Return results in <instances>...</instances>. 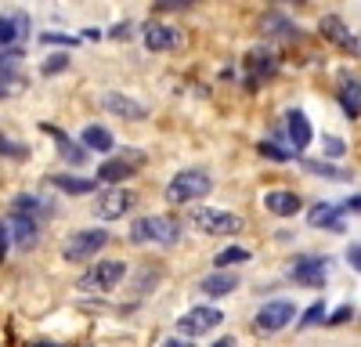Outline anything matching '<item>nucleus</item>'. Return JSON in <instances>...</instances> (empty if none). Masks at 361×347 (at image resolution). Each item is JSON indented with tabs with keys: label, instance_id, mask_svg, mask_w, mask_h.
Here are the masks:
<instances>
[{
	"label": "nucleus",
	"instance_id": "nucleus-1",
	"mask_svg": "<svg viewBox=\"0 0 361 347\" xmlns=\"http://www.w3.org/2000/svg\"><path fill=\"white\" fill-rule=\"evenodd\" d=\"M209 188H214V178H209L206 170H180L173 174V181L166 185V202H173V207H185V202H195L202 195H209Z\"/></svg>",
	"mask_w": 361,
	"mask_h": 347
},
{
	"label": "nucleus",
	"instance_id": "nucleus-2",
	"mask_svg": "<svg viewBox=\"0 0 361 347\" xmlns=\"http://www.w3.org/2000/svg\"><path fill=\"white\" fill-rule=\"evenodd\" d=\"M180 239V221H173V217H159V214H152V217H137L134 224H130V243H156V246H173Z\"/></svg>",
	"mask_w": 361,
	"mask_h": 347
},
{
	"label": "nucleus",
	"instance_id": "nucleus-3",
	"mask_svg": "<svg viewBox=\"0 0 361 347\" xmlns=\"http://www.w3.org/2000/svg\"><path fill=\"white\" fill-rule=\"evenodd\" d=\"M123 275H127L123 260H98L90 272L80 275V289L83 293H109V289H116L123 282Z\"/></svg>",
	"mask_w": 361,
	"mask_h": 347
},
{
	"label": "nucleus",
	"instance_id": "nucleus-4",
	"mask_svg": "<svg viewBox=\"0 0 361 347\" xmlns=\"http://www.w3.org/2000/svg\"><path fill=\"white\" fill-rule=\"evenodd\" d=\"M109 246V231H102V228H83V231H76V236H69L66 239V260H73V264H83V260H94L102 250Z\"/></svg>",
	"mask_w": 361,
	"mask_h": 347
},
{
	"label": "nucleus",
	"instance_id": "nucleus-5",
	"mask_svg": "<svg viewBox=\"0 0 361 347\" xmlns=\"http://www.w3.org/2000/svg\"><path fill=\"white\" fill-rule=\"evenodd\" d=\"M192 224L206 231V236H235V231H243V217H235L228 210H214V207L192 210Z\"/></svg>",
	"mask_w": 361,
	"mask_h": 347
},
{
	"label": "nucleus",
	"instance_id": "nucleus-6",
	"mask_svg": "<svg viewBox=\"0 0 361 347\" xmlns=\"http://www.w3.org/2000/svg\"><path fill=\"white\" fill-rule=\"evenodd\" d=\"M145 166V152H137V149H123V156H109L102 166H98V181H127V178H134V174Z\"/></svg>",
	"mask_w": 361,
	"mask_h": 347
},
{
	"label": "nucleus",
	"instance_id": "nucleus-7",
	"mask_svg": "<svg viewBox=\"0 0 361 347\" xmlns=\"http://www.w3.org/2000/svg\"><path fill=\"white\" fill-rule=\"evenodd\" d=\"M134 207H137V192H130V188H109L94 199V214L102 221H116V217L130 214Z\"/></svg>",
	"mask_w": 361,
	"mask_h": 347
},
{
	"label": "nucleus",
	"instance_id": "nucleus-8",
	"mask_svg": "<svg viewBox=\"0 0 361 347\" xmlns=\"http://www.w3.org/2000/svg\"><path fill=\"white\" fill-rule=\"evenodd\" d=\"M243 69L250 73V87H257L260 80H271L279 73V58H275V51L271 47H264V44H257L253 51H246V58H243Z\"/></svg>",
	"mask_w": 361,
	"mask_h": 347
},
{
	"label": "nucleus",
	"instance_id": "nucleus-9",
	"mask_svg": "<svg viewBox=\"0 0 361 347\" xmlns=\"http://www.w3.org/2000/svg\"><path fill=\"white\" fill-rule=\"evenodd\" d=\"M224 322V315L217 311V308H192L188 315H180L177 318V329H180V336H202V333H209L214 326H221Z\"/></svg>",
	"mask_w": 361,
	"mask_h": 347
},
{
	"label": "nucleus",
	"instance_id": "nucleus-10",
	"mask_svg": "<svg viewBox=\"0 0 361 347\" xmlns=\"http://www.w3.org/2000/svg\"><path fill=\"white\" fill-rule=\"evenodd\" d=\"M296 318V308H293V300H267L260 311H257V329L260 333H279V329H286L289 322Z\"/></svg>",
	"mask_w": 361,
	"mask_h": 347
},
{
	"label": "nucleus",
	"instance_id": "nucleus-11",
	"mask_svg": "<svg viewBox=\"0 0 361 347\" xmlns=\"http://www.w3.org/2000/svg\"><path fill=\"white\" fill-rule=\"evenodd\" d=\"M289 279L300 282V286L318 289L329 279V260H322V257H296L293 264H289Z\"/></svg>",
	"mask_w": 361,
	"mask_h": 347
},
{
	"label": "nucleus",
	"instance_id": "nucleus-12",
	"mask_svg": "<svg viewBox=\"0 0 361 347\" xmlns=\"http://www.w3.org/2000/svg\"><path fill=\"white\" fill-rule=\"evenodd\" d=\"M4 224H8V236L15 239V246H18V250H33V246H37V239H40V224H37V217L11 210Z\"/></svg>",
	"mask_w": 361,
	"mask_h": 347
},
{
	"label": "nucleus",
	"instance_id": "nucleus-13",
	"mask_svg": "<svg viewBox=\"0 0 361 347\" xmlns=\"http://www.w3.org/2000/svg\"><path fill=\"white\" fill-rule=\"evenodd\" d=\"M318 29H322V37L329 40V44H336L340 51H361V40L350 33V29L343 25V18H336V15H325L322 22H318Z\"/></svg>",
	"mask_w": 361,
	"mask_h": 347
},
{
	"label": "nucleus",
	"instance_id": "nucleus-14",
	"mask_svg": "<svg viewBox=\"0 0 361 347\" xmlns=\"http://www.w3.org/2000/svg\"><path fill=\"white\" fill-rule=\"evenodd\" d=\"M180 29H173V25H163V22H148L145 25V47L148 51H173V47H180Z\"/></svg>",
	"mask_w": 361,
	"mask_h": 347
},
{
	"label": "nucleus",
	"instance_id": "nucleus-15",
	"mask_svg": "<svg viewBox=\"0 0 361 347\" xmlns=\"http://www.w3.org/2000/svg\"><path fill=\"white\" fill-rule=\"evenodd\" d=\"M29 37V18L22 11L0 15V47H18Z\"/></svg>",
	"mask_w": 361,
	"mask_h": 347
},
{
	"label": "nucleus",
	"instance_id": "nucleus-16",
	"mask_svg": "<svg viewBox=\"0 0 361 347\" xmlns=\"http://www.w3.org/2000/svg\"><path fill=\"white\" fill-rule=\"evenodd\" d=\"M102 105H105L112 116H123V120H145V116H148V109H145L141 102H134L130 95H119V91H109V95L102 98Z\"/></svg>",
	"mask_w": 361,
	"mask_h": 347
},
{
	"label": "nucleus",
	"instance_id": "nucleus-17",
	"mask_svg": "<svg viewBox=\"0 0 361 347\" xmlns=\"http://www.w3.org/2000/svg\"><path fill=\"white\" fill-rule=\"evenodd\" d=\"M340 105L347 112V120H357L361 116V80L350 76V73L340 76Z\"/></svg>",
	"mask_w": 361,
	"mask_h": 347
},
{
	"label": "nucleus",
	"instance_id": "nucleus-18",
	"mask_svg": "<svg viewBox=\"0 0 361 347\" xmlns=\"http://www.w3.org/2000/svg\"><path fill=\"white\" fill-rule=\"evenodd\" d=\"M44 134H51V138L58 141V152H62L73 166H83V163H87V149H83V145H76L66 130H58L54 123H44Z\"/></svg>",
	"mask_w": 361,
	"mask_h": 347
},
{
	"label": "nucleus",
	"instance_id": "nucleus-19",
	"mask_svg": "<svg viewBox=\"0 0 361 347\" xmlns=\"http://www.w3.org/2000/svg\"><path fill=\"white\" fill-rule=\"evenodd\" d=\"M307 224H311V228L343 231V210L333 207V202H318V207H311V214H307Z\"/></svg>",
	"mask_w": 361,
	"mask_h": 347
},
{
	"label": "nucleus",
	"instance_id": "nucleus-20",
	"mask_svg": "<svg viewBox=\"0 0 361 347\" xmlns=\"http://www.w3.org/2000/svg\"><path fill=\"white\" fill-rule=\"evenodd\" d=\"M286 123H289V138L296 145V152H304L307 145H311V120L300 109H289L286 112Z\"/></svg>",
	"mask_w": 361,
	"mask_h": 347
},
{
	"label": "nucleus",
	"instance_id": "nucleus-21",
	"mask_svg": "<svg viewBox=\"0 0 361 347\" xmlns=\"http://www.w3.org/2000/svg\"><path fill=\"white\" fill-rule=\"evenodd\" d=\"M264 207L275 214V217H293L304 202H300V195L296 192H267L264 195Z\"/></svg>",
	"mask_w": 361,
	"mask_h": 347
},
{
	"label": "nucleus",
	"instance_id": "nucleus-22",
	"mask_svg": "<svg viewBox=\"0 0 361 347\" xmlns=\"http://www.w3.org/2000/svg\"><path fill=\"white\" fill-rule=\"evenodd\" d=\"M199 289L206 297H228L231 289H238V275H231V272H214V275H206L202 282H199Z\"/></svg>",
	"mask_w": 361,
	"mask_h": 347
},
{
	"label": "nucleus",
	"instance_id": "nucleus-23",
	"mask_svg": "<svg viewBox=\"0 0 361 347\" xmlns=\"http://www.w3.org/2000/svg\"><path fill=\"white\" fill-rule=\"evenodd\" d=\"M18 91H25L22 69H18L15 62H4V58H0V98H11V95H18Z\"/></svg>",
	"mask_w": 361,
	"mask_h": 347
},
{
	"label": "nucleus",
	"instance_id": "nucleus-24",
	"mask_svg": "<svg viewBox=\"0 0 361 347\" xmlns=\"http://www.w3.org/2000/svg\"><path fill=\"white\" fill-rule=\"evenodd\" d=\"M58 192H66V195H90L98 188L94 178H66V174H58V178H47Z\"/></svg>",
	"mask_w": 361,
	"mask_h": 347
},
{
	"label": "nucleus",
	"instance_id": "nucleus-25",
	"mask_svg": "<svg viewBox=\"0 0 361 347\" xmlns=\"http://www.w3.org/2000/svg\"><path fill=\"white\" fill-rule=\"evenodd\" d=\"M80 141H83V149H87V152H112V145H116L112 134H109L105 127H87Z\"/></svg>",
	"mask_w": 361,
	"mask_h": 347
},
{
	"label": "nucleus",
	"instance_id": "nucleus-26",
	"mask_svg": "<svg viewBox=\"0 0 361 347\" xmlns=\"http://www.w3.org/2000/svg\"><path fill=\"white\" fill-rule=\"evenodd\" d=\"M304 170L314 174V178H329V181H350V170L333 166V163H325V159H304Z\"/></svg>",
	"mask_w": 361,
	"mask_h": 347
},
{
	"label": "nucleus",
	"instance_id": "nucleus-27",
	"mask_svg": "<svg viewBox=\"0 0 361 347\" xmlns=\"http://www.w3.org/2000/svg\"><path fill=\"white\" fill-rule=\"evenodd\" d=\"M243 260H250V250H243V246H228V250L217 253L214 264H217V268H231V264H243Z\"/></svg>",
	"mask_w": 361,
	"mask_h": 347
},
{
	"label": "nucleus",
	"instance_id": "nucleus-28",
	"mask_svg": "<svg viewBox=\"0 0 361 347\" xmlns=\"http://www.w3.org/2000/svg\"><path fill=\"white\" fill-rule=\"evenodd\" d=\"M0 156H4V159H25L29 149H25L22 141H15V138H8V134H0Z\"/></svg>",
	"mask_w": 361,
	"mask_h": 347
},
{
	"label": "nucleus",
	"instance_id": "nucleus-29",
	"mask_svg": "<svg viewBox=\"0 0 361 347\" xmlns=\"http://www.w3.org/2000/svg\"><path fill=\"white\" fill-rule=\"evenodd\" d=\"M11 210H18V214H29V217H37V210H40V199H37V195H29V192H22V195H15Z\"/></svg>",
	"mask_w": 361,
	"mask_h": 347
},
{
	"label": "nucleus",
	"instance_id": "nucleus-30",
	"mask_svg": "<svg viewBox=\"0 0 361 347\" xmlns=\"http://www.w3.org/2000/svg\"><path fill=\"white\" fill-rule=\"evenodd\" d=\"M318 322H325V304H311V308L304 311V318H300V329H311V326H318Z\"/></svg>",
	"mask_w": 361,
	"mask_h": 347
},
{
	"label": "nucleus",
	"instance_id": "nucleus-31",
	"mask_svg": "<svg viewBox=\"0 0 361 347\" xmlns=\"http://www.w3.org/2000/svg\"><path fill=\"white\" fill-rule=\"evenodd\" d=\"M69 69V54H51L47 62H44V76H58V73H66Z\"/></svg>",
	"mask_w": 361,
	"mask_h": 347
},
{
	"label": "nucleus",
	"instance_id": "nucleus-32",
	"mask_svg": "<svg viewBox=\"0 0 361 347\" xmlns=\"http://www.w3.org/2000/svg\"><path fill=\"white\" fill-rule=\"evenodd\" d=\"M260 156H267V159H275V163H289V159H293V152L279 149V145H271V141H264V145H260Z\"/></svg>",
	"mask_w": 361,
	"mask_h": 347
},
{
	"label": "nucleus",
	"instance_id": "nucleus-33",
	"mask_svg": "<svg viewBox=\"0 0 361 347\" xmlns=\"http://www.w3.org/2000/svg\"><path fill=\"white\" fill-rule=\"evenodd\" d=\"M322 149H325V156H336V159L347 156V145H343L340 138H333V134H325V138H322Z\"/></svg>",
	"mask_w": 361,
	"mask_h": 347
},
{
	"label": "nucleus",
	"instance_id": "nucleus-34",
	"mask_svg": "<svg viewBox=\"0 0 361 347\" xmlns=\"http://www.w3.org/2000/svg\"><path fill=\"white\" fill-rule=\"evenodd\" d=\"M152 4H156L159 11H188V8L199 4V0H152Z\"/></svg>",
	"mask_w": 361,
	"mask_h": 347
},
{
	"label": "nucleus",
	"instance_id": "nucleus-35",
	"mask_svg": "<svg viewBox=\"0 0 361 347\" xmlns=\"http://www.w3.org/2000/svg\"><path fill=\"white\" fill-rule=\"evenodd\" d=\"M40 40L44 44H66V47H76L80 44V37H66V33H44Z\"/></svg>",
	"mask_w": 361,
	"mask_h": 347
},
{
	"label": "nucleus",
	"instance_id": "nucleus-36",
	"mask_svg": "<svg viewBox=\"0 0 361 347\" xmlns=\"http://www.w3.org/2000/svg\"><path fill=\"white\" fill-rule=\"evenodd\" d=\"M347 264H350L354 272H361V243H350V246H347Z\"/></svg>",
	"mask_w": 361,
	"mask_h": 347
},
{
	"label": "nucleus",
	"instance_id": "nucleus-37",
	"mask_svg": "<svg viewBox=\"0 0 361 347\" xmlns=\"http://www.w3.org/2000/svg\"><path fill=\"white\" fill-rule=\"evenodd\" d=\"M347 318H350V308L343 304V308H336L333 315H329V326H343V322H347Z\"/></svg>",
	"mask_w": 361,
	"mask_h": 347
},
{
	"label": "nucleus",
	"instance_id": "nucleus-38",
	"mask_svg": "<svg viewBox=\"0 0 361 347\" xmlns=\"http://www.w3.org/2000/svg\"><path fill=\"white\" fill-rule=\"evenodd\" d=\"M8 239H11L8 236V224L0 221V260H8Z\"/></svg>",
	"mask_w": 361,
	"mask_h": 347
},
{
	"label": "nucleus",
	"instance_id": "nucleus-39",
	"mask_svg": "<svg viewBox=\"0 0 361 347\" xmlns=\"http://www.w3.org/2000/svg\"><path fill=\"white\" fill-rule=\"evenodd\" d=\"M109 37H112V40H127V37H130V25H127V22H123V25H112Z\"/></svg>",
	"mask_w": 361,
	"mask_h": 347
},
{
	"label": "nucleus",
	"instance_id": "nucleus-40",
	"mask_svg": "<svg viewBox=\"0 0 361 347\" xmlns=\"http://www.w3.org/2000/svg\"><path fill=\"white\" fill-rule=\"evenodd\" d=\"M163 347H192V340H188V336H185V340H177V336H173V340H166Z\"/></svg>",
	"mask_w": 361,
	"mask_h": 347
},
{
	"label": "nucleus",
	"instance_id": "nucleus-41",
	"mask_svg": "<svg viewBox=\"0 0 361 347\" xmlns=\"http://www.w3.org/2000/svg\"><path fill=\"white\" fill-rule=\"evenodd\" d=\"M347 210H357V214H361V195H350V199H347Z\"/></svg>",
	"mask_w": 361,
	"mask_h": 347
},
{
	"label": "nucleus",
	"instance_id": "nucleus-42",
	"mask_svg": "<svg viewBox=\"0 0 361 347\" xmlns=\"http://www.w3.org/2000/svg\"><path fill=\"white\" fill-rule=\"evenodd\" d=\"M214 347H235V340H231V336H221V340H217Z\"/></svg>",
	"mask_w": 361,
	"mask_h": 347
},
{
	"label": "nucleus",
	"instance_id": "nucleus-43",
	"mask_svg": "<svg viewBox=\"0 0 361 347\" xmlns=\"http://www.w3.org/2000/svg\"><path fill=\"white\" fill-rule=\"evenodd\" d=\"M33 347H58V343H51V340H40V343H33Z\"/></svg>",
	"mask_w": 361,
	"mask_h": 347
}]
</instances>
